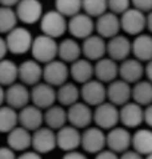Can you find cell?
<instances>
[{
    "label": "cell",
    "instance_id": "50",
    "mask_svg": "<svg viewBox=\"0 0 152 159\" xmlns=\"http://www.w3.org/2000/svg\"><path fill=\"white\" fill-rule=\"evenodd\" d=\"M145 159H152V154H151V155H148V157H145Z\"/></svg>",
    "mask_w": 152,
    "mask_h": 159
},
{
    "label": "cell",
    "instance_id": "6",
    "mask_svg": "<svg viewBox=\"0 0 152 159\" xmlns=\"http://www.w3.org/2000/svg\"><path fill=\"white\" fill-rule=\"evenodd\" d=\"M71 76L69 67L67 63L61 61L60 59H56L44 66L43 72V80L52 87H61L68 82V78Z\"/></svg>",
    "mask_w": 152,
    "mask_h": 159
},
{
    "label": "cell",
    "instance_id": "46",
    "mask_svg": "<svg viewBox=\"0 0 152 159\" xmlns=\"http://www.w3.org/2000/svg\"><path fill=\"white\" fill-rule=\"evenodd\" d=\"M8 52H10V50H8V46H7L6 39L2 38V39H0V58H2V60L7 59L6 56H7Z\"/></svg>",
    "mask_w": 152,
    "mask_h": 159
},
{
    "label": "cell",
    "instance_id": "31",
    "mask_svg": "<svg viewBox=\"0 0 152 159\" xmlns=\"http://www.w3.org/2000/svg\"><path fill=\"white\" fill-rule=\"evenodd\" d=\"M132 147L133 151L139 152L143 157H148L152 154V130L140 129L132 135Z\"/></svg>",
    "mask_w": 152,
    "mask_h": 159
},
{
    "label": "cell",
    "instance_id": "47",
    "mask_svg": "<svg viewBox=\"0 0 152 159\" xmlns=\"http://www.w3.org/2000/svg\"><path fill=\"white\" fill-rule=\"evenodd\" d=\"M144 122L152 129V104L144 108Z\"/></svg>",
    "mask_w": 152,
    "mask_h": 159
},
{
    "label": "cell",
    "instance_id": "3",
    "mask_svg": "<svg viewBox=\"0 0 152 159\" xmlns=\"http://www.w3.org/2000/svg\"><path fill=\"white\" fill-rule=\"evenodd\" d=\"M40 30L43 35L57 39L68 31V21H67V17H64L60 12H57L56 10H50L44 12L40 20Z\"/></svg>",
    "mask_w": 152,
    "mask_h": 159
},
{
    "label": "cell",
    "instance_id": "27",
    "mask_svg": "<svg viewBox=\"0 0 152 159\" xmlns=\"http://www.w3.org/2000/svg\"><path fill=\"white\" fill-rule=\"evenodd\" d=\"M69 72H71V78H72L76 83L86 84V83L91 82L93 76H95V66L88 59L82 58L71 64Z\"/></svg>",
    "mask_w": 152,
    "mask_h": 159
},
{
    "label": "cell",
    "instance_id": "1",
    "mask_svg": "<svg viewBox=\"0 0 152 159\" xmlns=\"http://www.w3.org/2000/svg\"><path fill=\"white\" fill-rule=\"evenodd\" d=\"M31 54L36 61L46 66L56 60L57 54H59V43L56 42V39L50 38L47 35H38L34 39Z\"/></svg>",
    "mask_w": 152,
    "mask_h": 159
},
{
    "label": "cell",
    "instance_id": "23",
    "mask_svg": "<svg viewBox=\"0 0 152 159\" xmlns=\"http://www.w3.org/2000/svg\"><path fill=\"white\" fill-rule=\"evenodd\" d=\"M122 24H120V16L112 14V12H107L99 19H96V34L101 36L103 39H112L118 36Z\"/></svg>",
    "mask_w": 152,
    "mask_h": 159
},
{
    "label": "cell",
    "instance_id": "4",
    "mask_svg": "<svg viewBox=\"0 0 152 159\" xmlns=\"http://www.w3.org/2000/svg\"><path fill=\"white\" fill-rule=\"evenodd\" d=\"M4 39H6L8 50H10L11 54L24 55L28 51L32 50L35 38H32V34L25 27H16L10 34H7Z\"/></svg>",
    "mask_w": 152,
    "mask_h": 159
},
{
    "label": "cell",
    "instance_id": "43",
    "mask_svg": "<svg viewBox=\"0 0 152 159\" xmlns=\"http://www.w3.org/2000/svg\"><path fill=\"white\" fill-rule=\"evenodd\" d=\"M120 159H144V158H143V155H140L139 152L133 151V150H128L127 152L120 155Z\"/></svg>",
    "mask_w": 152,
    "mask_h": 159
},
{
    "label": "cell",
    "instance_id": "17",
    "mask_svg": "<svg viewBox=\"0 0 152 159\" xmlns=\"http://www.w3.org/2000/svg\"><path fill=\"white\" fill-rule=\"evenodd\" d=\"M132 54V42L127 36L118 35L107 43V55L115 61H124Z\"/></svg>",
    "mask_w": 152,
    "mask_h": 159
},
{
    "label": "cell",
    "instance_id": "16",
    "mask_svg": "<svg viewBox=\"0 0 152 159\" xmlns=\"http://www.w3.org/2000/svg\"><path fill=\"white\" fill-rule=\"evenodd\" d=\"M57 147L56 132L48 129V127H42L38 131L32 132V148L38 154H48L53 151Z\"/></svg>",
    "mask_w": 152,
    "mask_h": 159
},
{
    "label": "cell",
    "instance_id": "44",
    "mask_svg": "<svg viewBox=\"0 0 152 159\" xmlns=\"http://www.w3.org/2000/svg\"><path fill=\"white\" fill-rule=\"evenodd\" d=\"M17 159H43V158L36 151H25L23 154H20Z\"/></svg>",
    "mask_w": 152,
    "mask_h": 159
},
{
    "label": "cell",
    "instance_id": "20",
    "mask_svg": "<svg viewBox=\"0 0 152 159\" xmlns=\"http://www.w3.org/2000/svg\"><path fill=\"white\" fill-rule=\"evenodd\" d=\"M145 75V67L143 66L140 60L135 58H129L120 63L119 67V76L122 80L129 83V84H136L143 80V76Z\"/></svg>",
    "mask_w": 152,
    "mask_h": 159
},
{
    "label": "cell",
    "instance_id": "19",
    "mask_svg": "<svg viewBox=\"0 0 152 159\" xmlns=\"http://www.w3.org/2000/svg\"><path fill=\"white\" fill-rule=\"evenodd\" d=\"M57 147L65 152L76 151L79 146H82V132L76 127L67 125L56 132Z\"/></svg>",
    "mask_w": 152,
    "mask_h": 159
},
{
    "label": "cell",
    "instance_id": "8",
    "mask_svg": "<svg viewBox=\"0 0 152 159\" xmlns=\"http://www.w3.org/2000/svg\"><path fill=\"white\" fill-rule=\"evenodd\" d=\"M107 146V134L99 127H88L82 132V147L88 154H100Z\"/></svg>",
    "mask_w": 152,
    "mask_h": 159
},
{
    "label": "cell",
    "instance_id": "48",
    "mask_svg": "<svg viewBox=\"0 0 152 159\" xmlns=\"http://www.w3.org/2000/svg\"><path fill=\"white\" fill-rule=\"evenodd\" d=\"M145 76H147V80H150L152 83V60L148 61L145 66Z\"/></svg>",
    "mask_w": 152,
    "mask_h": 159
},
{
    "label": "cell",
    "instance_id": "28",
    "mask_svg": "<svg viewBox=\"0 0 152 159\" xmlns=\"http://www.w3.org/2000/svg\"><path fill=\"white\" fill-rule=\"evenodd\" d=\"M44 123L48 129L51 130H57L67 126L68 123V112L67 110L60 104H55L51 108L44 111Z\"/></svg>",
    "mask_w": 152,
    "mask_h": 159
},
{
    "label": "cell",
    "instance_id": "34",
    "mask_svg": "<svg viewBox=\"0 0 152 159\" xmlns=\"http://www.w3.org/2000/svg\"><path fill=\"white\" fill-rule=\"evenodd\" d=\"M132 102L140 104L141 107L152 104V83L150 80H140L132 87Z\"/></svg>",
    "mask_w": 152,
    "mask_h": 159
},
{
    "label": "cell",
    "instance_id": "15",
    "mask_svg": "<svg viewBox=\"0 0 152 159\" xmlns=\"http://www.w3.org/2000/svg\"><path fill=\"white\" fill-rule=\"evenodd\" d=\"M132 146V135L126 127H115L107 132V147L115 154H124Z\"/></svg>",
    "mask_w": 152,
    "mask_h": 159
},
{
    "label": "cell",
    "instance_id": "5",
    "mask_svg": "<svg viewBox=\"0 0 152 159\" xmlns=\"http://www.w3.org/2000/svg\"><path fill=\"white\" fill-rule=\"evenodd\" d=\"M93 122L96 123V127H99L103 131L114 130L115 127H118V123L120 122V110L107 100L105 103L97 106L95 108Z\"/></svg>",
    "mask_w": 152,
    "mask_h": 159
},
{
    "label": "cell",
    "instance_id": "49",
    "mask_svg": "<svg viewBox=\"0 0 152 159\" xmlns=\"http://www.w3.org/2000/svg\"><path fill=\"white\" fill-rule=\"evenodd\" d=\"M147 28H148L150 32L152 34V12L147 15Z\"/></svg>",
    "mask_w": 152,
    "mask_h": 159
},
{
    "label": "cell",
    "instance_id": "18",
    "mask_svg": "<svg viewBox=\"0 0 152 159\" xmlns=\"http://www.w3.org/2000/svg\"><path fill=\"white\" fill-rule=\"evenodd\" d=\"M43 72H44V67H42V64L35 59L24 60L19 66V79L25 86L35 87L39 83H42Z\"/></svg>",
    "mask_w": 152,
    "mask_h": 159
},
{
    "label": "cell",
    "instance_id": "33",
    "mask_svg": "<svg viewBox=\"0 0 152 159\" xmlns=\"http://www.w3.org/2000/svg\"><path fill=\"white\" fill-rule=\"evenodd\" d=\"M19 125V112L17 110L3 104L0 108V131L4 134H10Z\"/></svg>",
    "mask_w": 152,
    "mask_h": 159
},
{
    "label": "cell",
    "instance_id": "22",
    "mask_svg": "<svg viewBox=\"0 0 152 159\" xmlns=\"http://www.w3.org/2000/svg\"><path fill=\"white\" fill-rule=\"evenodd\" d=\"M44 112L36 106L29 104L19 111V125L29 132H35L43 127Z\"/></svg>",
    "mask_w": 152,
    "mask_h": 159
},
{
    "label": "cell",
    "instance_id": "38",
    "mask_svg": "<svg viewBox=\"0 0 152 159\" xmlns=\"http://www.w3.org/2000/svg\"><path fill=\"white\" fill-rule=\"evenodd\" d=\"M108 2L105 0H84L83 2V12L92 19H99L100 16L107 14Z\"/></svg>",
    "mask_w": 152,
    "mask_h": 159
},
{
    "label": "cell",
    "instance_id": "12",
    "mask_svg": "<svg viewBox=\"0 0 152 159\" xmlns=\"http://www.w3.org/2000/svg\"><path fill=\"white\" fill-rule=\"evenodd\" d=\"M17 19L24 24L40 23L43 17V6L38 0H21L15 8Z\"/></svg>",
    "mask_w": 152,
    "mask_h": 159
},
{
    "label": "cell",
    "instance_id": "42",
    "mask_svg": "<svg viewBox=\"0 0 152 159\" xmlns=\"http://www.w3.org/2000/svg\"><path fill=\"white\" fill-rule=\"evenodd\" d=\"M95 159H120V157L114 151H111V150H104L100 154H97Z\"/></svg>",
    "mask_w": 152,
    "mask_h": 159
},
{
    "label": "cell",
    "instance_id": "40",
    "mask_svg": "<svg viewBox=\"0 0 152 159\" xmlns=\"http://www.w3.org/2000/svg\"><path fill=\"white\" fill-rule=\"evenodd\" d=\"M132 7L139 10L143 14L148 15L152 12V0H133Z\"/></svg>",
    "mask_w": 152,
    "mask_h": 159
},
{
    "label": "cell",
    "instance_id": "7",
    "mask_svg": "<svg viewBox=\"0 0 152 159\" xmlns=\"http://www.w3.org/2000/svg\"><path fill=\"white\" fill-rule=\"evenodd\" d=\"M122 30L129 36H139L147 28V15L139 10L131 7L129 10L120 16Z\"/></svg>",
    "mask_w": 152,
    "mask_h": 159
},
{
    "label": "cell",
    "instance_id": "30",
    "mask_svg": "<svg viewBox=\"0 0 152 159\" xmlns=\"http://www.w3.org/2000/svg\"><path fill=\"white\" fill-rule=\"evenodd\" d=\"M132 54L135 59L140 61L152 60V36L148 34H141L132 40Z\"/></svg>",
    "mask_w": 152,
    "mask_h": 159
},
{
    "label": "cell",
    "instance_id": "21",
    "mask_svg": "<svg viewBox=\"0 0 152 159\" xmlns=\"http://www.w3.org/2000/svg\"><path fill=\"white\" fill-rule=\"evenodd\" d=\"M82 51L84 58L89 61H99L105 58L107 54V42L97 34L89 36L86 40H83Z\"/></svg>",
    "mask_w": 152,
    "mask_h": 159
},
{
    "label": "cell",
    "instance_id": "29",
    "mask_svg": "<svg viewBox=\"0 0 152 159\" xmlns=\"http://www.w3.org/2000/svg\"><path fill=\"white\" fill-rule=\"evenodd\" d=\"M80 55H83L82 46L74 38H65L59 43V54H57V58L61 61L72 64L76 60L82 59Z\"/></svg>",
    "mask_w": 152,
    "mask_h": 159
},
{
    "label": "cell",
    "instance_id": "11",
    "mask_svg": "<svg viewBox=\"0 0 152 159\" xmlns=\"http://www.w3.org/2000/svg\"><path fill=\"white\" fill-rule=\"evenodd\" d=\"M80 94H82L83 102L89 107L91 106L97 107L107 102V87L97 79H92L91 82L83 84L80 88Z\"/></svg>",
    "mask_w": 152,
    "mask_h": 159
},
{
    "label": "cell",
    "instance_id": "14",
    "mask_svg": "<svg viewBox=\"0 0 152 159\" xmlns=\"http://www.w3.org/2000/svg\"><path fill=\"white\" fill-rule=\"evenodd\" d=\"M67 112H68V123L78 130H87L89 125L93 122V111L84 102H78L76 104L71 106L67 110Z\"/></svg>",
    "mask_w": 152,
    "mask_h": 159
},
{
    "label": "cell",
    "instance_id": "10",
    "mask_svg": "<svg viewBox=\"0 0 152 159\" xmlns=\"http://www.w3.org/2000/svg\"><path fill=\"white\" fill-rule=\"evenodd\" d=\"M56 100L57 91L55 90V87L47 84L46 82H42L31 88V102L40 110L51 108L52 106H55Z\"/></svg>",
    "mask_w": 152,
    "mask_h": 159
},
{
    "label": "cell",
    "instance_id": "32",
    "mask_svg": "<svg viewBox=\"0 0 152 159\" xmlns=\"http://www.w3.org/2000/svg\"><path fill=\"white\" fill-rule=\"evenodd\" d=\"M57 102L63 107H71L79 102V98H82L80 88L72 82H67L65 84L57 88Z\"/></svg>",
    "mask_w": 152,
    "mask_h": 159
},
{
    "label": "cell",
    "instance_id": "25",
    "mask_svg": "<svg viewBox=\"0 0 152 159\" xmlns=\"http://www.w3.org/2000/svg\"><path fill=\"white\" fill-rule=\"evenodd\" d=\"M119 67L118 61L112 60L111 58H104L95 63V79L101 83H112L118 80L119 76Z\"/></svg>",
    "mask_w": 152,
    "mask_h": 159
},
{
    "label": "cell",
    "instance_id": "2",
    "mask_svg": "<svg viewBox=\"0 0 152 159\" xmlns=\"http://www.w3.org/2000/svg\"><path fill=\"white\" fill-rule=\"evenodd\" d=\"M0 102L20 111L27 106H29L31 90H28L23 83H15L7 88L2 87L0 88Z\"/></svg>",
    "mask_w": 152,
    "mask_h": 159
},
{
    "label": "cell",
    "instance_id": "45",
    "mask_svg": "<svg viewBox=\"0 0 152 159\" xmlns=\"http://www.w3.org/2000/svg\"><path fill=\"white\" fill-rule=\"evenodd\" d=\"M61 159H88L83 152L79 151H72V152H65Z\"/></svg>",
    "mask_w": 152,
    "mask_h": 159
},
{
    "label": "cell",
    "instance_id": "9",
    "mask_svg": "<svg viewBox=\"0 0 152 159\" xmlns=\"http://www.w3.org/2000/svg\"><path fill=\"white\" fill-rule=\"evenodd\" d=\"M93 31H96V21H93L92 17H89L84 12L68 20V32L74 39L86 40L89 36L95 35Z\"/></svg>",
    "mask_w": 152,
    "mask_h": 159
},
{
    "label": "cell",
    "instance_id": "13",
    "mask_svg": "<svg viewBox=\"0 0 152 159\" xmlns=\"http://www.w3.org/2000/svg\"><path fill=\"white\" fill-rule=\"evenodd\" d=\"M132 99V87L129 83L118 79L107 87V100L116 107H123Z\"/></svg>",
    "mask_w": 152,
    "mask_h": 159
},
{
    "label": "cell",
    "instance_id": "26",
    "mask_svg": "<svg viewBox=\"0 0 152 159\" xmlns=\"http://www.w3.org/2000/svg\"><path fill=\"white\" fill-rule=\"evenodd\" d=\"M7 146L15 152H25L32 146V134L21 126L16 127L7 135Z\"/></svg>",
    "mask_w": 152,
    "mask_h": 159
},
{
    "label": "cell",
    "instance_id": "41",
    "mask_svg": "<svg viewBox=\"0 0 152 159\" xmlns=\"http://www.w3.org/2000/svg\"><path fill=\"white\" fill-rule=\"evenodd\" d=\"M0 159H17V157L13 150H11L8 146H4L0 150Z\"/></svg>",
    "mask_w": 152,
    "mask_h": 159
},
{
    "label": "cell",
    "instance_id": "39",
    "mask_svg": "<svg viewBox=\"0 0 152 159\" xmlns=\"http://www.w3.org/2000/svg\"><path fill=\"white\" fill-rule=\"evenodd\" d=\"M131 7H132V2H128V0H110L108 2L110 12H112V14L118 16L126 14Z\"/></svg>",
    "mask_w": 152,
    "mask_h": 159
},
{
    "label": "cell",
    "instance_id": "24",
    "mask_svg": "<svg viewBox=\"0 0 152 159\" xmlns=\"http://www.w3.org/2000/svg\"><path fill=\"white\" fill-rule=\"evenodd\" d=\"M144 122V108L135 102L120 107V123L126 129H136Z\"/></svg>",
    "mask_w": 152,
    "mask_h": 159
},
{
    "label": "cell",
    "instance_id": "36",
    "mask_svg": "<svg viewBox=\"0 0 152 159\" xmlns=\"http://www.w3.org/2000/svg\"><path fill=\"white\" fill-rule=\"evenodd\" d=\"M17 15L16 11L10 7H0V32L7 35L17 27Z\"/></svg>",
    "mask_w": 152,
    "mask_h": 159
},
{
    "label": "cell",
    "instance_id": "35",
    "mask_svg": "<svg viewBox=\"0 0 152 159\" xmlns=\"http://www.w3.org/2000/svg\"><path fill=\"white\" fill-rule=\"evenodd\" d=\"M19 79V66L11 59H4L0 63V83L3 87H10L17 83Z\"/></svg>",
    "mask_w": 152,
    "mask_h": 159
},
{
    "label": "cell",
    "instance_id": "37",
    "mask_svg": "<svg viewBox=\"0 0 152 159\" xmlns=\"http://www.w3.org/2000/svg\"><path fill=\"white\" fill-rule=\"evenodd\" d=\"M55 10L60 12L64 17L72 19L74 16L82 14L83 2L80 0H57L55 3Z\"/></svg>",
    "mask_w": 152,
    "mask_h": 159
}]
</instances>
